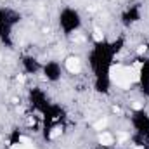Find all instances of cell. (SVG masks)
Instances as JSON below:
<instances>
[{"instance_id":"1","label":"cell","mask_w":149,"mask_h":149,"mask_svg":"<svg viewBox=\"0 0 149 149\" xmlns=\"http://www.w3.org/2000/svg\"><path fill=\"white\" fill-rule=\"evenodd\" d=\"M109 80L113 83H116L118 87H121L123 90L130 88L132 81H139L141 80V63H135L132 68L127 66H120L114 64L109 70Z\"/></svg>"},{"instance_id":"2","label":"cell","mask_w":149,"mask_h":149,"mask_svg":"<svg viewBox=\"0 0 149 149\" xmlns=\"http://www.w3.org/2000/svg\"><path fill=\"white\" fill-rule=\"evenodd\" d=\"M66 70H68L70 73H80V71H81V64H80V61H78L76 57H68V61H66Z\"/></svg>"},{"instance_id":"3","label":"cell","mask_w":149,"mask_h":149,"mask_svg":"<svg viewBox=\"0 0 149 149\" xmlns=\"http://www.w3.org/2000/svg\"><path fill=\"white\" fill-rule=\"evenodd\" d=\"M99 142L102 146H111L113 144V135L111 134H101L99 135Z\"/></svg>"},{"instance_id":"4","label":"cell","mask_w":149,"mask_h":149,"mask_svg":"<svg viewBox=\"0 0 149 149\" xmlns=\"http://www.w3.org/2000/svg\"><path fill=\"white\" fill-rule=\"evenodd\" d=\"M106 125H108V118H101L99 121H95V123H94V128H95V130H102Z\"/></svg>"},{"instance_id":"5","label":"cell","mask_w":149,"mask_h":149,"mask_svg":"<svg viewBox=\"0 0 149 149\" xmlns=\"http://www.w3.org/2000/svg\"><path fill=\"white\" fill-rule=\"evenodd\" d=\"M61 132H63V128H61V127H54V128H52V132H50V139H57V137L61 135Z\"/></svg>"},{"instance_id":"6","label":"cell","mask_w":149,"mask_h":149,"mask_svg":"<svg viewBox=\"0 0 149 149\" xmlns=\"http://www.w3.org/2000/svg\"><path fill=\"white\" fill-rule=\"evenodd\" d=\"M102 38H104L102 31H101L99 28H94V40H95V42H102Z\"/></svg>"},{"instance_id":"7","label":"cell","mask_w":149,"mask_h":149,"mask_svg":"<svg viewBox=\"0 0 149 149\" xmlns=\"http://www.w3.org/2000/svg\"><path fill=\"white\" fill-rule=\"evenodd\" d=\"M19 142L24 144V146H31V141H30L28 137H19Z\"/></svg>"},{"instance_id":"8","label":"cell","mask_w":149,"mask_h":149,"mask_svg":"<svg viewBox=\"0 0 149 149\" xmlns=\"http://www.w3.org/2000/svg\"><path fill=\"white\" fill-rule=\"evenodd\" d=\"M132 108H134V109H141V108H142V104H141V102H134V104H132Z\"/></svg>"},{"instance_id":"9","label":"cell","mask_w":149,"mask_h":149,"mask_svg":"<svg viewBox=\"0 0 149 149\" xmlns=\"http://www.w3.org/2000/svg\"><path fill=\"white\" fill-rule=\"evenodd\" d=\"M127 139H128V135H127V134H121V135H120V142H125Z\"/></svg>"},{"instance_id":"10","label":"cell","mask_w":149,"mask_h":149,"mask_svg":"<svg viewBox=\"0 0 149 149\" xmlns=\"http://www.w3.org/2000/svg\"><path fill=\"white\" fill-rule=\"evenodd\" d=\"M137 52H139V54H144V52H146V47H144V45H141V47L137 49Z\"/></svg>"},{"instance_id":"11","label":"cell","mask_w":149,"mask_h":149,"mask_svg":"<svg viewBox=\"0 0 149 149\" xmlns=\"http://www.w3.org/2000/svg\"><path fill=\"white\" fill-rule=\"evenodd\" d=\"M17 81H21V83H23V81H24V76H23V74H19V76H17Z\"/></svg>"},{"instance_id":"12","label":"cell","mask_w":149,"mask_h":149,"mask_svg":"<svg viewBox=\"0 0 149 149\" xmlns=\"http://www.w3.org/2000/svg\"><path fill=\"white\" fill-rule=\"evenodd\" d=\"M134 149H144V146H134Z\"/></svg>"},{"instance_id":"13","label":"cell","mask_w":149,"mask_h":149,"mask_svg":"<svg viewBox=\"0 0 149 149\" xmlns=\"http://www.w3.org/2000/svg\"><path fill=\"white\" fill-rule=\"evenodd\" d=\"M0 2H5V0H0Z\"/></svg>"},{"instance_id":"14","label":"cell","mask_w":149,"mask_h":149,"mask_svg":"<svg viewBox=\"0 0 149 149\" xmlns=\"http://www.w3.org/2000/svg\"><path fill=\"white\" fill-rule=\"evenodd\" d=\"M0 59H2V56H0Z\"/></svg>"}]
</instances>
